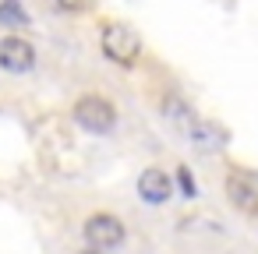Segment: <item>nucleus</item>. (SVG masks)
I'll list each match as a JSON object with an SVG mask.
<instances>
[{
	"mask_svg": "<svg viewBox=\"0 0 258 254\" xmlns=\"http://www.w3.org/2000/svg\"><path fill=\"white\" fill-rule=\"evenodd\" d=\"M177 177H180V187H184V194H195V187H191V177H187V170H177Z\"/></svg>",
	"mask_w": 258,
	"mask_h": 254,
	"instance_id": "obj_9",
	"label": "nucleus"
},
{
	"mask_svg": "<svg viewBox=\"0 0 258 254\" xmlns=\"http://www.w3.org/2000/svg\"><path fill=\"white\" fill-rule=\"evenodd\" d=\"M138 194H142V201H149V205H163V201H170V194H173V180H170L159 166H149V170L138 177Z\"/></svg>",
	"mask_w": 258,
	"mask_h": 254,
	"instance_id": "obj_5",
	"label": "nucleus"
},
{
	"mask_svg": "<svg viewBox=\"0 0 258 254\" xmlns=\"http://www.w3.org/2000/svg\"><path fill=\"white\" fill-rule=\"evenodd\" d=\"M226 194H230V201H233L237 208H244V212H254V208H258V191H254V184L244 180L240 173H230V177H226Z\"/></svg>",
	"mask_w": 258,
	"mask_h": 254,
	"instance_id": "obj_6",
	"label": "nucleus"
},
{
	"mask_svg": "<svg viewBox=\"0 0 258 254\" xmlns=\"http://www.w3.org/2000/svg\"><path fill=\"white\" fill-rule=\"evenodd\" d=\"M75 120H78L85 131H92V134H106V131H113V124H117V110H113V103L103 99V96H82V99L75 103Z\"/></svg>",
	"mask_w": 258,
	"mask_h": 254,
	"instance_id": "obj_2",
	"label": "nucleus"
},
{
	"mask_svg": "<svg viewBox=\"0 0 258 254\" xmlns=\"http://www.w3.org/2000/svg\"><path fill=\"white\" fill-rule=\"evenodd\" d=\"M99 43H103V53H106L113 64H135V57L142 53V39H138V32H135L131 25H124V22L106 25Z\"/></svg>",
	"mask_w": 258,
	"mask_h": 254,
	"instance_id": "obj_1",
	"label": "nucleus"
},
{
	"mask_svg": "<svg viewBox=\"0 0 258 254\" xmlns=\"http://www.w3.org/2000/svg\"><path fill=\"white\" fill-rule=\"evenodd\" d=\"M85 240H89V250H99V247H117L124 240V222L110 212H96L85 219Z\"/></svg>",
	"mask_w": 258,
	"mask_h": 254,
	"instance_id": "obj_3",
	"label": "nucleus"
},
{
	"mask_svg": "<svg viewBox=\"0 0 258 254\" xmlns=\"http://www.w3.org/2000/svg\"><path fill=\"white\" fill-rule=\"evenodd\" d=\"M29 18H25V11H22V4L18 0H4V4H0V25H25Z\"/></svg>",
	"mask_w": 258,
	"mask_h": 254,
	"instance_id": "obj_7",
	"label": "nucleus"
},
{
	"mask_svg": "<svg viewBox=\"0 0 258 254\" xmlns=\"http://www.w3.org/2000/svg\"><path fill=\"white\" fill-rule=\"evenodd\" d=\"M32 64H36V50H32L29 39H22V36L0 39V67L4 71L25 74V71H32Z\"/></svg>",
	"mask_w": 258,
	"mask_h": 254,
	"instance_id": "obj_4",
	"label": "nucleus"
},
{
	"mask_svg": "<svg viewBox=\"0 0 258 254\" xmlns=\"http://www.w3.org/2000/svg\"><path fill=\"white\" fill-rule=\"evenodd\" d=\"M82 254H99V250H82Z\"/></svg>",
	"mask_w": 258,
	"mask_h": 254,
	"instance_id": "obj_10",
	"label": "nucleus"
},
{
	"mask_svg": "<svg viewBox=\"0 0 258 254\" xmlns=\"http://www.w3.org/2000/svg\"><path fill=\"white\" fill-rule=\"evenodd\" d=\"M57 4L68 11H82V8H89V0H57Z\"/></svg>",
	"mask_w": 258,
	"mask_h": 254,
	"instance_id": "obj_8",
	"label": "nucleus"
}]
</instances>
